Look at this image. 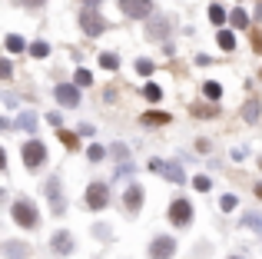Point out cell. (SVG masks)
Wrapping results in <instances>:
<instances>
[{"instance_id": "44dd1931", "label": "cell", "mask_w": 262, "mask_h": 259, "mask_svg": "<svg viewBox=\"0 0 262 259\" xmlns=\"http://www.w3.org/2000/svg\"><path fill=\"white\" fill-rule=\"evenodd\" d=\"M73 83H77V87H90V83H93L90 70H83V67H77V73H73Z\"/></svg>"}, {"instance_id": "9c48e42d", "label": "cell", "mask_w": 262, "mask_h": 259, "mask_svg": "<svg viewBox=\"0 0 262 259\" xmlns=\"http://www.w3.org/2000/svg\"><path fill=\"white\" fill-rule=\"evenodd\" d=\"M176 256V240L173 236H156L149 243V259H173Z\"/></svg>"}, {"instance_id": "1f68e13d", "label": "cell", "mask_w": 262, "mask_h": 259, "mask_svg": "<svg viewBox=\"0 0 262 259\" xmlns=\"http://www.w3.org/2000/svg\"><path fill=\"white\" fill-rule=\"evenodd\" d=\"M192 113H196L199 120H209V117H216V110H209V106H192Z\"/></svg>"}, {"instance_id": "9a60e30c", "label": "cell", "mask_w": 262, "mask_h": 259, "mask_svg": "<svg viewBox=\"0 0 262 259\" xmlns=\"http://www.w3.org/2000/svg\"><path fill=\"white\" fill-rule=\"evenodd\" d=\"M239 113H243V120H246V123H259L262 103H259V100H246V103H243V110H239Z\"/></svg>"}, {"instance_id": "d4e9b609", "label": "cell", "mask_w": 262, "mask_h": 259, "mask_svg": "<svg viewBox=\"0 0 262 259\" xmlns=\"http://www.w3.org/2000/svg\"><path fill=\"white\" fill-rule=\"evenodd\" d=\"M93 236H96V240H103V243H110V240H113V229L103 226V223H96V226H93Z\"/></svg>"}, {"instance_id": "7402d4cb", "label": "cell", "mask_w": 262, "mask_h": 259, "mask_svg": "<svg viewBox=\"0 0 262 259\" xmlns=\"http://www.w3.org/2000/svg\"><path fill=\"white\" fill-rule=\"evenodd\" d=\"M143 123H146V126H153V123H169V113H146V117H143Z\"/></svg>"}, {"instance_id": "60d3db41", "label": "cell", "mask_w": 262, "mask_h": 259, "mask_svg": "<svg viewBox=\"0 0 262 259\" xmlns=\"http://www.w3.org/2000/svg\"><path fill=\"white\" fill-rule=\"evenodd\" d=\"M80 4H83V10H96V7H100L103 0H80Z\"/></svg>"}, {"instance_id": "8992f818", "label": "cell", "mask_w": 262, "mask_h": 259, "mask_svg": "<svg viewBox=\"0 0 262 259\" xmlns=\"http://www.w3.org/2000/svg\"><path fill=\"white\" fill-rule=\"evenodd\" d=\"M83 203H86L90 209H106V203H110V186H106V183H90Z\"/></svg>"}, {"instance_id": "5bb4252c", "label": "cell", "mask_w": 262, "mask_h": 259, "mask_svg": "<svg viewBox=\"0 0 262 259\" xmlns=\"http://www.w3.org/2000/svg\"><path fill=\"white\" fill-rule=\"evenodd\" d=\"M30 256V246L20 240H7L4 243V259H27Z\"/></svg>"}, {"instance_id": "d6986e66", "label": "cell", "mask_w": 262, "mask_h": 259, "mask_svg": "<svg viewBox=\"0 0 262 259\" xmlns=\"http://www.w3.org/2000/svg\"><path fill=\"white\" fill-rule=\"evenodd\" d=\"M229 20H232V27H236V30H246V27H249V17H246V10H239V7L229 13Z\"/></svg>"}, {"instance_id": "7a4b0ae2", "label": "cell", "mask_w": 262, "mask_h": 259, "mask_svg": "<svg viewBox=\"0 0 262 259\" xmlns=\"http://www.w3.org/2000/svg\"><path fill=\"white\" fill-rule=\"evenodd\" d=\"M20 156H24V166L30 169V173H37V169L43 166V160H47V146L40 140H27L24 149H20Z\"/></svg>"}, {"instance_id": "3957f363", "label": "cell", "mask_w": 262, "mask_h": 259, "mask_svg": "<svg viewBox=\"0 0 262 259\" xmlns=\"http://www.w3.org/2000/svg\"><path fill=\"white\" fill-rule=\"evenodd\" d=\"M169 223H173L176 229L192 226V203H189V200H183V196L169 203Z\"/></svg>"}, {"instance_id": "83f0119b", "label": "cell", "mask_w": 262, "mask_h": 259, "mask_svg": "<svg viewBox=\"0 0 262 259\" xmlns=\"http://www.w3.org/2000/svg\"><path fill=\"white\" fill-rule=\"evenodd\" d=\"M17 123H20V130H30L33 133V130H37V117H33V113H20Z\"/></svg>"}, {"instance_id": "ee69618b", "label": "cell", "mask_w": 262, "mask_h": 259, "mask_svg": "<svg viewBox=\"0 0 262 259\" xmlns=\"http://www.w3.org/2000/svg\"><path fill=\"white\" fill-rule=\"evenodd\" d=\"M256 20H262V4H259V10H256Z\"/></svg>"}, {"instance_id": "7c38bea8", "label": "cell", "mask_w": 262, "mask_h": 259, "mask_svg": "<svg viewBox=\"0 0 262 259\" xmlns=\"http://www.w3.org/2000/svg\"><path fill=\"white\" fill-rule=\"evenodd\" d=\"M146 37L149 40H166L169 37V20L166 17H149V24H146Z\"/></svg>"}, {"instance_id": "4dcf8cb0", "label": "cell", "mask_w": 262, "mask_h": 259, "mask_svg": "<svg viewBox=\"0 0 262 259\" xmlns=\"http://www.w3.org/2000/svg\"><path fill=\"white\" fill-rule=\"evenodd\" d=\"M30 53H33V57H47V53H50V47H47L43 40H37V44H30Z\"/></svg>"}, {"instance_id": "5b68a950", "label": "cell", "mask_w": 262, "mask_h": 259, "mask_svg": "<svg viewBox=\"0 0 262 259\" xmlns=\"http://www.w3.org/2000/svg\"><path fill=\"white\" fill-rule=\"evenodd\" d=\"M149 169H153L156 176H166L169 183H186V173L179 169V163H173V160H149Z\"/></svg>"}, {"instance_id": "cb8c5ba5", "label": "cell", "mask_w": 262, "mask_h": 259, "mask_svg": "<svg viewBox=\"0 0 262 259\" xmlns=\"http://www.w3.org/2000/svg\"><path fill=\"white\" fill-rule=\"evenodd\" d=\"M143 97H146L149 103H156V100L163 97V90H160V87H156V83H146V87H143Z\"/></svg>"}, {"instance_id": "ac0fdd59", "label": "cell", "mask_w": 262, "mask_h": 259, "mask_svg": "<svg viewBox=\"0 0 262 259\" xmlns=\"http://www.w3.org/2000/svg\"><path fill=\"white\" fill-rule=\"evenodd\" d=\"M239 223H243L246 229H256V233H262V216H259V213H246Z\"/></svg>"}, {"instance_id": "f6af8a7d", "label": "cell", "mask_w": 262, "mask_h": 259, "mask_svg": "<svg viewBox=\"0 0 262 259\" xmlns=\"http://www.w3.org/2000/svg\"><path fill=\"white\" fill-rule=\"evenodd\" d=\"M229 259H243V256H229Z\"/></svg>"}, {"instance_id": "ab89813d", "label": "cell", "mask_w": 262, "mask_h": 259, "mask_svg": "<svg viewBox=\"0 0 262 259\" xmlns=\"http://www.w3.org/2000/svg\"><path fill=\"white\" fill-rule=\"evenodd\" d=\"M4 103H7V106H17L20 97H17V93H4Z\"/></svg>"}, {"instance_id": "277c9868", "label": "cell", "mask_w": 262, "mask_h": 259, "mask_svg": "<svg viewBox=\"0 0 262 259\" xmlns=\"http://www.w3.org/2000/svg\"><path fill=\"white\" fill-rule=\"evenodd\" d=\"M120 10L129 20H149L153 17V0H120Z\"/></svg>"}, {"instance_id": "e575fe53", "label": "cell", "mask_w": 262, "mask_h": 259, "mask_svg": "<svg viewBox=\"0 0 262 259\" xmlns=\"http://www.w3.org/2000/svg\"><path fill=\"white\" fill-rule=\"evenodd\" d=\"M219 206H223L226 213H229V209H236V196H223V200H219Z\"/></svg>"}, {"instance_id": "74e56055", "label": "cell", "mask_w": 262, "mask_h": 259, "mask_svg": "<svg viewBox=\"0 0 262 259\" xmlns=\"http://www.w3.org/2000/svg\"><path fill=\"white\" fill-rule=\"evenodd\" d=\"M20 4H24V7H27V10H40V7H43V4H47V0H20Z\"/></svg>"}, {"instance_id": "8d00e7d4", "label": "cell", "mask_w": 262, "mask_h": 259, "mask_svg": "<svg viewBox=\"0 0 262 259\" xmlns=\"http://www.w3.org/2000/svg\"><path fill=\"white\" fill-rule=\"evenodd\" d=\"M246 156H249V149H246V146H232V160H246Z\"/></svg>"}, {"instance_id": "f546056e", "label": "cell", "mask_w": 262, "mask_h": 259, "mask_svg": "<svg viewBox=\"0 0 262 259\" xmlns=\"http://www.w3.org/2000/svg\"><path fill=\"white\" fill-rule=\"evenodd\" d=\"M153 60H136V73H143V77H149V73H153Z\"/></svg>"}, {"instance_id": "8fae6325", "label": "cell", "mask_w": 262, "mask_h": 259, "mask_svg": "<svg viewBox=\"0 0 262 259\" xmlns=\"http://www.w3.org/2000/svg\"><path fill=\"white\" fill-rule=\"evenodd\" d=\"M50 249H53L57 256H70V253H73V236L67 233V229L53 233V236H50Z\"/></svg>"}, {"instance_id": "f35d334b", "label": "cell", "mask_w": 262, "mask_h": 259, "mask_svg": "<svg viewBox=\"0 0 262 259\" xmlns=\"http://www.w3.org/2000/svg\"><path fill=\"white\" fill-rule=\"evenodd\" d=\"M47 123H50V126H57V130H60V123H63V120H60V113H47Z\"/></svg>"}, {"instance_id": "ba28073f", "label": "cell", "mask_w": 262, "mask_h": 259, "mask_svg": "<svg viewBox=\"0 0 262 259\" xmlns=\"http://www.w3.org/2000/svg\"><path fill=\"white\" fill-rule=\"evenodd\" d=\"M43 193H47V200H50V209H53V213L63 216L67 203H63V189H60V180H57V176H50V180L43 183Z\"/></svg>"}, {"instance_id": "6da1fadb", "label": "cell", "mask_w": 262, "mask_h": 259, "mask_svg": "<svg viewBox=\"0 0 262 259\" xmlns=\"http://www.w3.org/2000/svg\"><path fill=\"white\" fill-rule=\"evenodd\" d=\"M10 216H13V223H17V226H24V229H33L40 223V213H37V206H33L30 200H17L10 206Z\"/></svg>"}, {"instance_id": "7bdbcfd3", "label": "cell", "mask_w": 262, "mask_h": 259, "mask_svg": "<svg viewBox=\"0 0 262 259\" xmlns=\"http://www.w3.org/2000/svg\"><path fill=\"white\" fill-rule=\"evenodd\" d=\"M256 196H259V200H262V183H259V186H256Z\"/></svg>"}, {"instance_id": "30bf717a", "label": "cell", "mask_w": 262, "mask_h": 259, "mask_svg": "<svg viewBox=\"0 0 262 259\" xmlns=\"http://www.w3.org/2000/svg\"><path fill=\"white\" fill-rule=\"evenodd\" d=\"M53 97L63 106H80V87L77 83H60V87H53Z\"/></svg>"}, {"instance_id": "52a82bcc", "label": "cell", "mask_w": 262, "mask_h": 259, "mask_svg": "<svg viewBox=\"0 0 262 259\" xmlns=\"http://www.w3.org/2000/svg\"><path fill=\"white\" fill-rule=\"evenodd\" d=\"M80 30H83L86 37H100V33L106 30V20L96 10H80Z\"/></svg>"}, {"instance_id": "603a6c76", "label": "cell", "mask_w": 262, "mask_h": 259, "mask_svg": "<svg viewBox=\"0 0 262 259\" xmlns=\"http://www.w3.org/2000/svg\"><path fill=\"white\" fill-rule=\"evenodd\" d=\"M24 37H17V33H10V37H7V50H10V53H20V50H24Z\"/></svg>"}, {"instance_id": "d6a6232c", "label": "cell", "mask_w": 262, "mask_h": 259, "mask_svg": "<svg viewBox=\"0 0 262 259\" xmlns=\"http://www.w3.org/2000/svg\"><path fill=\"white\" fill-rule=\"evenodd\" d=\"M192 186H196V189H203V193H206V189L212 186V180H209V176H196V180H192Z\"/></svg>"}, {"instance_id": "4fadbf2b", "label": "cell", "mask_w": 262, "mask_h": 259, "mask_svg": "<svg viewBox=\"0 0 262 259\" xmlns=\"http://www.w3.org/2000/svg\"><path fill=\"white\" fill-rule=\"evenodd\" d=\"M143 193H146V189H143L140 183H129V186H126V193H123V203H126L129 213H140V206H143Z\"/></svg>"}, {"instance_id": "4316f807", "label": "cell", "mask_w": 262, "mask_h": 259, "mask_svg": "<svg viewBox=\"0 0 262 259\" xmlns=\"http://www.w3.org/2000/svg\"><path fill=\"white\" fill-rule=\"evenodd\" d=\"M103 156H106V149H103V146H100V143H93V146H90V149H86V160H90V163H100V160H103Z\"/></svg>"}, {"instance_id": "2e32d148", "label": "cell", "mask_w": 262, "mask_h": 259, "mask_svg": "<svg viewBox=\"0 0 262 259\" xmlns=\"http://www.w3.org/2000/svg\"><path fill=\"white\" fill-rule=\"evenodd\" d=\"M106 156H113V160L123 166V163L129 160V146H126V143H113V146H106Z\"/></svg>"}, {"instance_id": "f1b7e54d", "label": "cell", "mask_w": 262, "mask_h": 259, "mask_svg": "<svg viewBox=\"0 0 262 259\" xmlns=\"http://www.w3.org/2000/svg\"><path fill=\"white\" fill-rule=\"evenodd\" d=\"M209 20H212V24H226V10L219 4H212L209 7Z\"/></svg>"}, {"instance_id": "b9f144b4", "label": "cell", "mask_w": 262, "mask_h": 259, "mask_svg": "<svg viewBox=\"0 0 262 259\" xmlns=\"http://www.w3.org/2000/svg\"><path fill=\"white\" fill-rule=\"evenodd\" d=\"M252 47H256V50L262 53V33H256V37H252Z\"/></svg>"}, {"instance_id": "ffe728a7", "label": "cell", "mask_w": 262, "mask_h": 259, "mask_svg": "<svg viewBox=\"0 0 262 259\" xmlns=\"http://www.w3.org/2000/svg\"><path fill=\"white\" fill-rule=\"evenodd\" d=\"M100 67L103 70H116V67H120V57H116V53H100Z\"/></svg>"}, {"instance_id": "e0dca14e", "label": "cell", "mask_w": 262, "mask_h": 259, "mask_svg": "<svg viewBox=\"0 0 262 259\" xmlns=\"http://www.w3.org/2000/svg\"><path fill=\"white\" fill-rule=\"evenodd\" d=\"M203 97L206 100H219V97H223V87H219L216 80H206V83H203Z\"/></svg>"}, {"instance_id": "d590c367", "label": "cell", "mask_w": 262, "mask_h": 259, "mask_svg": "<svg viewBox=\"0 0 262 259\" xmlns=\"http://www.w3.org/2000/svg\"><path fill=\"white\" fill-rule=\"evenodd\" d=\"M60 140H63V146H77V136H73V133H67V130H63V133H60Z\"/></svg>"}, {"instance_id": "836d02e7", "label": "cell", "mask_w": 262, "mask_h": 259, "mask_svg": "<svg viewBox=\"0 0 262 259\" xmlns=\"http://www.w3.org/2000/svg\"><path fill=\"white\" fill-rule=\"evenodd\" d=\"M10 73H13L10 60H0V77H4V80H10Z\"/></svg>"}, {"instance_id": "484cf974", "label": "cell", "mask_w": 262, "mask_h": 259, "mask_svg": "<svg viewBox=\"0 0 262 259\" xmlns=\"http://www.w3.org/2000/svg\"><path fill=\"white\" fill-rule=\"evenodd\" d=\"M219 47H223V50H232V47H236V37H232V33L229 30H219Z\"/></svg>"}]
</instances>
